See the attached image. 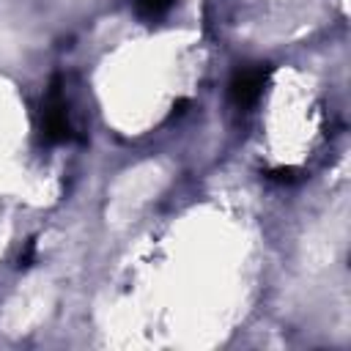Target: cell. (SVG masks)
I'll return each instance as SVG.
<instances>
[{
	"instance_id": "obj_1",
	"label": "cell",
	"mask_w": 351,
	"mask_h": 351,
	"mask_svg": "<svg viewBox=\"0 0 351 351\" xmlns=\"http://www.w3.org/2000/svg\"><path fill=\"white\" fill-rule=\"evenodd\" d=\"M41 134L47 143H63L71 137V126H69V115H66V101L60 93L58 80L49 85V93L41 104Z\"/></svg>"
},
{
	"instance_id": "obj_3",
	"label": "cell",
	"mask_w": 351,
	"mask_h": 351,
	"mask_svg": "<svg viewBox=\"0 0 351 351\" xmlns=\"http://www.w3.org/2000/svg\"><path fill=\"white\" fill-rule=\"evenodd\" d=\"M132 5H134V11L143 19H156V16H162V14L170 11L173 0H132Z\"/></svg>"
},
{
	"instance_id": "obj_4",
	"label": "cell",
	"mask_w": 351,
	"mask_h": 351,
	"mask_svg": "<svg viewBox=\"0 0 351 351\" xmlns=\"http://www.w3.org/2000/svg\"><path fill=\"white\" fill-rule=\"evenodd\" d=\"M269 178L277 184H291V181H296V170L293 167H277V170H269Z\"/></svg>"
},
{
	"instance_id": "obj_2",
	"label": "cell",
	"mask_w": 351,
	"mask_h": 351,
	"mask_svg": "<svg viewBox=\"0 0 351 351\" xmlns=\"http://www.w3.org/2000/svg\"><path fill=\"white\" fill-rule=\"evenodd\" d=\"M266 74H269V66H261V63H258V66H244V69H239V71L233 74V80H230V88H228L230 101H233L236 107H241V110L252 107V104L261 99V93H263Z\"/></svg>"
}]
</instances>
